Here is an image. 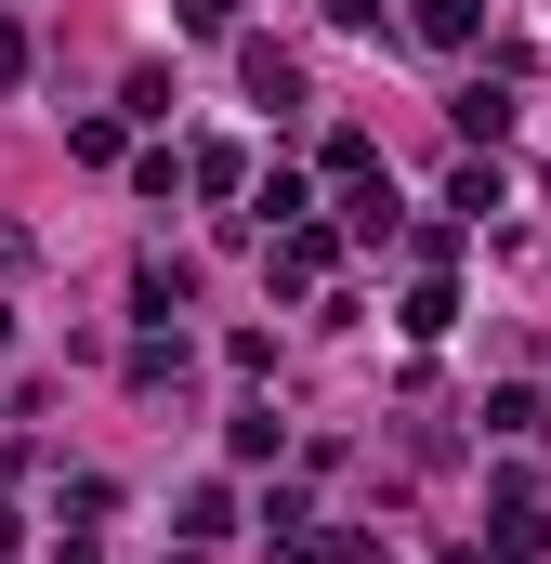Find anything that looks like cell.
Here are the masks:
<instances>
[{"instance_id":"cell-16","label":"cell","mask_w":551,"mask_h":564,"mask_svg":"<svg viewBox=\"0 0 551 564\" xmlns=\"http://www.w3.org/2000/svg\"><path fill=\"white\" fill-rule=\"evenodd\" d=\"M13 539H26V525H13V499H0V552H13Z\"/></svg>"},{"instance_id":"cell-4","label":"cell","mask_w":551,"mask_h":564,"mask_svg":"<svg viewBox=\"0 0 551 564\" xmlns=\"http://www.w3.org/2000/svg\"><path fill=\"white\" fill-rule=\"evenodd\" d=\"M263 276H276V289H315V276H328V224H276Z\"/></svg>"},{"instance_id":"cell-14","label":"cell","mask_w":551,"mask_h":564,"mask_svg":"<svg viewBox=\"0 0 551 564\" xmlns=\"http://www.w3.org/2000/svg\"><path fill=\"white\" fill-rule=\"evenodd\" d=\"M184 40H237V0H184Z\"/></svg>"},{"instance_id":"cell-3","label":"cell","mask_w":551,"mask_h":564,"mask_svg":"<svg viewBox=\"0 0 551 564\" xmlns=\"http://www.w3.org/2000/svg\"><path fill=\"white\" fill-rule=\"evenodd\" d=\"M237 79H250V106H276V119L302 106V66H289L276 40H237Z\"/></svg>"},{"instance_id":"cell-11","label":"cell","mask_w":551,"mask_h":564,"mask_svg":"<svg viewBox=\"0 0 551 564\" xmlns=\"http://www.w3.org/2000/svg\"><path fill=\"white\" fill-rule=\"evenodd\" d=\"M342 224H355V237H395V171H381V184H342Z\"/></svg>"},{"instance_id":"cell-19","label":"cell","mask_w":551,"mask_h":564,"mask_svg":"<svg viewBox=\"0 0 551 564\" xmlns=\"http://www.w3.org/2000/svg\"><path fill=\"white\" fill-rule=\"evenodd\" d=\"M460 564H486V552H460Z\"/></svg>"},{"instance_id":"cell-12","label":"cell","mask_w":551,"mask_h":564,"mask_svg":"<svg viewBox=\"0 0 551 564\" xmlns=\"http://www.w3.org/2000/svg\"><path fill=\"white\" fill-rule=\"evenodd\" d=\"M250 210H263V224H302V210H315V184H302V171H263V184H250Z\"/></svg>"},{"instance_id":"cell-8","label":"cell","mask_w":551,"mask_h":564,"mask_svg":"<svg viewBox=\"0 0 551 564\" xmlns=\"http://www.w3.org/2000/svg\"><path fill=\"white\" fill-rule=\"evenodd\" d=\"M420 40H433V53H473L486 13H473V0H420Z\"/></svg>"},{"instance_id":"cell-9","label":"cell","mask_w":551,"mask_h":564,"mask_svg":"<svg viewBox=\"0 0 551 564\" xmlns=\"http://www.w3.org/2000/svg\"><path fill=\"white\" fill-rule=\"evenodd\" d=\"M446 328H460V289L420 276V289H408V341H446Z\"/></svg>"},{"instance_id":"cell-7","label":"cell","mask_w":551,"mask_h":564,"mask_svg":"<svg viewBox=\"0 0 551 564\" xmlns=\"http://www.w3.org/2000/svg\"><path fill=\"white\" fill-rule=\"evenodd\" d=\"M184 381V328H144L132 341V394H171Z\"/></svg>"},{"instance_id":"cell-5","label":"cell","mask_w":551,"mask_h":564,"mask_svg":"<svg viewBox=\"0 0 551 564\" xmlns=\"http://www.w3.org/2000/svg\"><path fill=\"white\" fill-rule=\"evenodd\" d=\"M486 433H499V446H539V433H551V394H539V381H499V394H486Z\"/></svg>"},{"instance_id":"cell-1","label":"cell","mask_w":551,"mask_h":564,"mask_svg":"<svg viewBox=\"0 0 551 564\" xmlns=\"http://www.w3.org/2000/svg\"><path fill=\"white\" fill-rule=\"evenodd\" d=\"M486 539H499V564H526L551 539V499L526 486V473H499V499H486Z\"/></svg>"},{"instance_id":"cell-6","label":"cell","mask_w":551,"mask_h":564,"mask_svg":"<svg viewBox=\"0 0 551 564\" xmlns=\"http://www.w3.org/2000/svg\"><path fill=\"white\" fill-rule=\"evenodd\" d=\"M446 119H460V144H499V132H512V79H473Z\"/></svg>"},{"instance_id":"cell-2","label":"cell","mask_w":551,"mask_h":564,"mask_svg":"<svg viewBox=\"0 0 551 564\" xmlns=\"http://www.w3.org/2000/svg\"><path fill=\"white\" fill-rule=\"evenodd\" d=\"M184 302H197V263H184V250H144V263H132V315H158V328H171Z\"/></svg>"},{"instance_id":"cell-17","label":"cell","mask_w":551,"mask_h":564,"mask_svg":"<svg viewBox=\"0 0 551 564\" xmlns=\"http://www.w3.org/2000/svg\"><path fill=\"white\" fill-rule=\"evenodd\" d=\"M0 341H13V302H0Z\"/></svg>"},{"instance_id":"cell-15","label":"cell","mask_w":551,"mask_h":564,"mask_svg":"<svg viewBox=\"0 0 551 564\" xmlns=\"http://www.w3.org/2000/svg\"><path fill=\"white\" fill-rule=\"evenodd\" d=\"M13 79H26V26L0 13V93H13Z\"/></svg>"},{"instance_id":"cell-13","label":"cell","mask_w":551,"mask_h":564,"mask_svg":"<svg viewBox=\"0 0 551 564\" xmlns=\"http://www.w3.org/2000/svg\"><path fill=\"white\" fill-rule=\"evenodd\" d=\"M224 446H237V459H276L289 433H276V408H237V421H224Z\"/></svg>"},{"instance_id":"cell-18","label":"cell","mask_w":551,"mask_h":564,"mask_svg":"<svg viewBox=\"0 0 551 564\" xmlns=\"http://www.w3.org/2000/svg\"><path fill=\"white\" fill-rule=\"evenodd\" d=\"M171 564H197V539H184V552H171Z\"/></svg>"},{"instance_id":"cell-10","label":"cell","mask_w":551,"mask_h":564,"mask_svg":"<svg viewBox=\"0 0 551 564\" xmlns=\"http://www.w3.org/2000/svg\"><path fill=\"white\" fill-rule=\"evenodd\" d=\"M184 184H197V197H237V184H250V158H237V144H197V158H184Z\"/></svg>"}]
</instances>
